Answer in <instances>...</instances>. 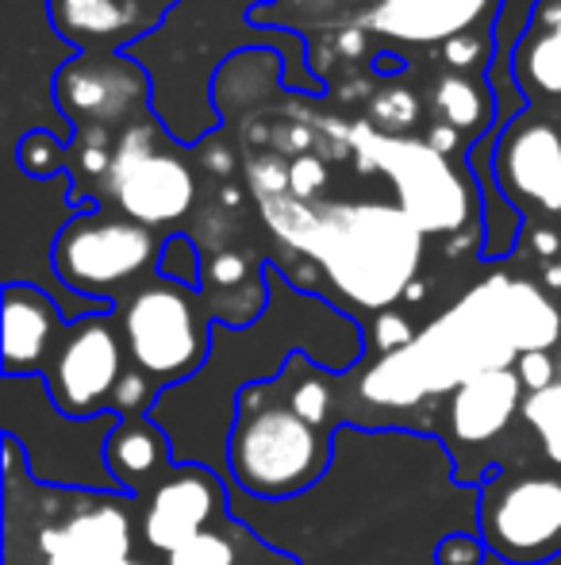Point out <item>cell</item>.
Segmentation results:
<instances>
[{
	"instance_id": "cell-1",
	"label": "cell",
	"mask_w": 561,
	"mask_h": 565,
	"mask_svg": "<svg viewBox=\"0 0 561 565\" xmlns=\"http://www.w3.org/2000/svg\"><path fill=\"white\" fill-rule=\"evenodd\" d=\"M508 281L496 274L442 312L416 342L381 354L362 377V396L377 408H416L427 396H450L488 370H516L519 347L508 320Z\"/></svg>"
},
{
	"instance_id": "cell-2",
	"label": "cell",
	"mask_w": 561,
	"mask_h": 565,
	"mask_svg": "<svg viewBox=\"0 0 561 565\" xmlns=\"http://www.w3.org/2000/svg\"><path fill=\"white\" fill-rule=\"evenodd\" d=\"M423 238L400 204H320L308 258L354 308L381 316L420 281Z\"/></svg>"
},
{
	"instance_id": "cell-3",
	"label": "cell",
	"mask_w": 561,
	"mask_h": 565,
	"mask_svg": "<svg viewBox=\"0 0 561 565\" xmlns=\"http://www.w3.org/2000/svg\"><path fill=\"white\" fill-rule=\"evenodd\" d=\"M331 431L292 408L281 377L239 393L224 450L235 489L270 504L300 497L331 469Z\"/></svg>"
},
{
	"instance_id": "cell-4",
	"label": "cell",
	"mask_w": 561,
	"mask_h": 565,
	"mask_svg": "<svg viewBox=\"0 0 561 565\" xmlns=\"http://www.w3.org/2000/svg\"><path fill=\"white\" fill-rule=\"evenodd\" d=\"M123 347L136 370L147 373L158 388L188 385L212 358V316L204 292L173 285L165 277L139 285L120 305Z\"/></svg>"
},
{
	"instance_id": "cell-5",
	"label": "cell",
	"mask_w": 561,
	"mask_h": 565,
	"mask_svg": "<svg viewBox=\"0 0 561 565\" xmlns=\"http://www.w3.org/2000/svg\"><path fill=\"white\" fill-rule=\"evenodd\" d=\"M346 147L358 154L362 170L389 173L397 189L400 212L423 235H454L473 216V185L446 154L431 142L408 135H385L369 124H354L346 131Z\"/></svg>"
},
{
	"instance_id": "cell-6",
	"label": "cell",
	"mask_w": 561,
	"mask_h": 565,
	"mask_svg": "<svg viewBox=\"0 0 561 565\" xmlns=\"http://www.w3.org/2000/svg\"><path fill=\"white\" fill-rule=\"evenodd\" d=\"M162 258V243L154 231L128 216L108 212H77L58 231L51 250V269L74 297L112 305L116 292L136 285Z\"/></svg>"
},
{
	"instance_id": "cell-7",
	"label": "cell",
	"mask_w": 561,
	"mask_h": 565,
	"mask_svg": "<svg viewBox=\"0 0 561 565\" xmlns=\"http://www.w3.org/2000/svg\"><path fill=\"white\" fill-rule=\"evenodd\" d=\"M477 535L504 565L561 558V473L496 469L477 489Z\"/></svg>"
},
{
	"instance_id": "cell-8",
	"label": "cell",
	"mask_w": 561,
	"mask_h": 565,
	"mask_svg": "<svg viewBox=\"0 0 561 565\" xmlns=\"http://www.w3.org/2000/svg\"><path fill=\"white\" fill-rule=\"evenodd\" d=\"M108 201L120 216L142 227L177 224L196 204V178L173 147L158 142V124L150 116L136 119L116 135L112 166L105 173Z\"/></svg>"
},
{
	"instance_id": "cell-9",
	"label": "cell",
	"mask_w": 561,
	"mask_h": 565,
	"mask_svg": "<svg viewBox=\"0 0 561 565\" xmlns=\"http://www.w3.org/2000/svg\"><path fill=\"white\" fill-rule=\"evenodd\" d=\"M123 354L128 347H123L120 320H112V312L82 316L69 323L43 370L54 408L69 419L105 416L116 385L128 373Z\"/></svg>"
},
{
	"instance_id": "cell-10",
	"label": "cell",
	"mask_w": 561,
	"mask_h": 565,
	"mask_svg": "<svg viewBox=\"0 0 561 565\" xmlns=\"http://www.w3.org/2000/svg\"><path fill=\"white\" fill-rule=\"evenodd\" d=\"M128 492L66 489L62 508L39 527L35 554L43 565H142L131 558Z\"/></svg>"
},
{
	"instance_id": "cell-11",
	"label": "cell",
	"mask_w": 561,
	"mask_h": 565,
	"mask_svg": "<svg viewBox=\"0 0 561 565\" xmlns=\"http://www.w3.org/2000/svg\"><path fill=\"white\" fill-rule=\"evenodd\" d=\"M54 100L77 131H108L142 119L150 82L139 58L128 54H74L54 77Z\"/></svg>"
},
{
	"instance_id": "cell-12",
	"label": "cell",
	"mask_w": 561,
	"mask_h": 565,
	"mask_svg": "<svg viewBox=\"0 0 561 565\" xmlns=\"http://www.w3.org/2000/svg\"><path fill=\"white\" fill-rule=\"evenodd\" d=\"M227 508L224 477L204 461H177L154 489L142 497V543L170 558L196 535L212 531V520Z\"/></svg>"
},
{
	"instance_id": "cell-13",
	"label": "cell",
	"mask_w": 561,
	"mask_h": 565,
	"mask_svg": "<svg viewBox=\"0 0 561 565\" xmlns=\"http://www.w3.org/2000/svg\"><path fill=\"white\" fill-rule=\"evenodd\" d=\"M527 388L516 370H488L457 385L442 401V439L450 450H485L524 416Z\"/></svg>"
},
{
	"instance_id": "cell-14",
	"label": "cell",
	"mask_w": 561,
	"mask_h": 565,
	"mask_svg": "<svg viewBox=\"0 0 561 565\" xmlns=\"http://www.w3.org/2000/svg\"><path fill=\"white\" fill-rule=\"evenodd\" d=\"M496 185L511 204L561 212V131L547 119H516L496 150Z\"/></svg>"
},
{
	"instance_id": "cell-15",
	"label": "cell",
	"mask_w": 561,
	"mask_h": 565,
	"mask_svg": "<svg viewBox=\"0 0 561 565\" xmlns=\"http://www.w3.org/2000/svg\"><path fill=\"white\" fill-rule=\"evenodd\" d=\"M177 0H51V20L82 54H120L147 43Z\"/></svg>"
},
{
	"instance_id": "cell-16",
	"label": "cell",
	"mask_w": 561,
	"mask_h": 565,
	"mask_svg": "<svg viewBox=\"0 0 561 565\" xmlns=\"http://www.w3.org/2000/svg\"><path fill=\"white\" fill-rule=\"evenodd\" d=\"M66 312L46 289L31 281L4 285V377H43L62 331Z\"/></svg>"
},
{
	"instance_id": "cell-17",
	"label": "cell",
	"mask_w": 561,
	"mask_h": 565,
	"mask_svg": "<svg viewBox=\"0 0 561 565\" xmlns=\"http://www.w3.org/2000/svg\"><path fill=\"white\" fill-rule=\"evenodd\" d=\"M496 4L500 0H381L366 15V28L408 46L450 43L485 23Z\"/></svg>"
},
{
	"instance_id": "cell-18",
	"label": "cell",
	"mask_w": 561,
	"mask_h": 565,
	"mask_svg": "<svg viewBox=\"0 0 561 565\" xmlns=\"http://www.w3.org/2000/svg\"><path fill=\"white\" fill-rule=\"evenodd\" d=\"M105 461L108 473L116 477V489L128 492V497H147L173 466H177V454H173V439L158 419H120L112 427L105 443Z\"/></svg>"
},
{
	"instance_id": "cell-19",
	"label": "cell",
	"mask_w": 561,
	"mask_h": 565,
	"mask_svg": "<svg viewBox=\"0 0 561 565\" xmlns=\"http://www.w3.org/2000/svg\"><path fill=\"white\" fill-rule=\"evenodd\" d=\"M281 58L273 51H239L219 66L212 82V105L224 116H255V108L278 89Z\"/></svg>"
},
{
	"instance_id": "cell-20",
	"label": "cell",
	"mask_w": 561,
	"mask_h": 565,
	"mask_svg": "<svg viewBox=\"0 0 561 565\" xmlns=\"http://www.w3.org/2000/svg\"><path fill=\"white\" fill-rule=\"evenodd\" d=\"M516 74L535 93L561 97V0H539L531 35L516 46Z\"/></svg>"
},
{
	"instance_id": "cell-21",
	"label": "cell",
	"mask_w": 561,
	"mask_h": 565,
	"mask_svg": "<svg viewBox=\"0 0 561 565\" xmlns=\"http://www.w3.org/2000/svg\"><path fill=\"white\" fill-rule=\"evenodd\" d=\"M508 320L519 354L550 350L561 339V312L535 281H519V277L508 281Z\"/></svg>"
},
{
	"instance_id": "cell-22",
	"label": "cell",
	"mask_w": 561,
	"mask_h": 565,
	"mask_svg": "<svg viewBox=\"0 0 561 565\" xmlns=\"http://www.w3.org/2000/svg\"><path fill=\"white\" fill-rule=\"evenodd\" d=\"M331 377H335V373L315 365L308 354H292L281 373V385H284L289 404L304 419H312L315 427H327L331 412H335V381Z\"/></svg>"
},
{
	"instance_id": "cell-23",
	"label": "cell",
	"mask_w": 561,
	"mask_h": 565,
	"mask_svg": "<svg viewBox=\"0 0 561 565\" xmlns=\"http://www.w3.org/2000/svg\"><path fill=\"white\" fill-rule=\"evenodd\" d=\"M488 108H493V97L485 93V85L473 82L465 74H446L434 85V113H439L442 124L457 127V131H477L485 127Z\"/></svg>"
},
{
	"instance_id": "cell-24",
	"label": "cell",
	"mask_w": 561,
	"mask_h": 565,
	"mask_svg": "<svg viewBox=\"0 0 561 565\" xmlns=\"http://www.w3.org/2000/svg\"><path fill=\"white\" fill-rule=\"evenodd\" d=\"M524 424L535 431L550 466L561 469V377L542 388V393H527Z\"/></svg>"
},
{
	"instance_id": "cell-25",
	"label": "cell",
	"mask_w": 561,
	"mask_h": 565,
	"mask_svg": "<svg viewBox=\"0 0 561 565\" xmlns=\"http://www.w3.org/2000/svg\"><path fill=\"white\" fill-rule=\"evenodd\" d=\"M369 119H374L377 131L385 135H400L404 127H412L420 119V97H416L412 85L392 82L369 97Z\"/></svg>"
},
{
	"instance_id": "cell-26",
	"label": "cell",
	"mask_w": 561,
	"mask_h": 565,
	"mask_svg": "<svg viewBox=\"0 0 561 565\" xmlns=\"http://www.w3.org/2000/svg\"><path fill=\"white\" fill-rule=\"evenodd\" d=\"M266 269L258 274L255 262L247 258L242 250H216L204 258V297H224V292H235V289H247V285L262 281Z\"/></svg>"
},
{
	"instance_id": "cell-27",
	"label": "cell",
	"mask_w": 561,
	"mask_h": 565,
	"mask_svg": "<svg viewBox=\"0 0 561 565\" xmlns=\"http://www.w3.org/2000/svg\"><path fill=\"white\" fill-rule=\"evenodd\" d=\"M158 277L185 289H204V254L193 235H170L162 243V258H158Z\"/></svg>"
},
{
	"instance_id": "cell-28",
	"label": "cell",
	"mask_w": 561,
	"mask_h": 565,
	"mask_svg": "<svg viewBox=\"0 0 561 565\" xmlns=\"http://www.w3.org/2000/svg\"><path fill=\"white\" fill-rule=\"evenodd\" d=\"M158 396H162V388H158L147 373L131 365V370L120 377V385H116L108 412H116L120 419H142V416H150V412H154Z\"/></svg>"
},
{
	"instance_id": "cell-29",
	"label": "cell",
	"mask_w": 561,
	"mask_h": 565,
	"mask_svg": "<svg viewBox=\"0 0 561 565\" xmlns=\"http://www.w3.org/2000/svg\"><path fill=\"white\" fill-rule=\"evenodd\" d=\"M165 565H239V551H235V543L224 531H204L193 543L173 551Z\"/></svg>"
},
{
	"instance_id": "cell-30",
	"label": "cell",
	"mask_w": 561,
	"mask_h": 565,
	"mask_svg": "<svg viewBox=\"0 0 561 565\" xmlns=\"http://www.w3.org/2000/svg\"><path fill=\"white\" fill-rule=\"evenodd\" d=\"M247 185H250V193H255V201L289 193V166L281 162L278 150H266V154L250 158L247 162Z\"/></svg>"
},
{
	"instance_id": "cell-31",
	"label": "cell",
	"mask_w": 561,
	"mask_h": 565,
	"mask_svg": "<svg viewBox=\"0 0 561 565\" xmlns=\"http://www.w3.org/2000/svg\"><path fill=\"white\" fill-rule=\"evenodd\" d=\"M62 162H66V150H62V139H54V135L35 131L20 142V166L31 178H54Z\"/></svg>"
},
{
	"instance_id": "cell-32",
	"label": "cell",
	"mask_w": 561,
	"mask_h": 565,
	"mask_svg": "<svg viewBox=\"0 0 561 565\" xmlns=\"http://www.w3.org/2000/svg\"><path fill=\"white\" fill-rule=\"evenodd\" d=\"M488 558L493 551L477 531H454V535H442L434 546V565H485Z\"/></svg>"
},
{
	"instance_id": "cell-33",
	"label": "cell",
	"mask_w": 561,
	"mask_h": 565,
	"mask_svg": "<svg viewBox=\"0 0 561 565\" xmlns=\"http://www.w3.org/2000/svg\"><path fill=\"white\" fill-rule=\"evenodd\" d=\"M327 166H323L320 154H300L289 162V193L296 196V201H308L315 204V196L327 189Z\"/></svg>"
},
{
	"instance_id": "cell-34",
	"label": "cell",
	"mask_w": 561,
	"mask_h": 565,
	"mask_svg": "<svg viewBox=\"0 0 561 565\" xmlns=\"http://www.w3.org/2000/svg\"><path fill=\"white\" fill-rule=\"evenodd\" d=\"M420 331H412V323H408V316L400 312H381L374 320V331H369V342L377 347V354H397V350H404L408 342H416Z\"/></svg>"
},
{
	"instance_id": "cell-35",
	"label": "cell",
	"mask_w": 561,
	"mask_h": 565,
	"mask_svg": "<svg viewBox=\"0 0 561 565\" xmlns=\"http://www.w3.org/2000/svg\"><path fill=\"white\" fill-rule=\"evenodd\" d=\"M516 373L524 381L527 393H542L547 385L558 381V358L550 350H531V354H519Z\"/></svg>"
},
{
	"instance_id": "cell-36",
	"label": "cell",
	"mask_w": 561,
	"mask_h": 565,
	"mask_svg": "<svg viewBox=\"0 0 561 565\" xmlns=\"http://www.w3.org/2000/svg\"><path fill=\"white\" fill-rule=\"evenodd\" d=\"M442 58H446L450 70H457V74H465V70L481 66V58H485V39L481 35H457L450 39V43H442Z\"/></svg>"
},
{
	"instance_id": "cell-37",
	"label": "cell",
	"mask_w": 561,
	"mask_h": 565,
	"mask_svg": "<svg viewBox=\"0 0 561 565\" xmlns=\"http://www.w3.org/2000/svg\"><path fill=\"white\" fill-rule=\"evenodd\" d=\"M201 162H204V170H208V173H216V178L227 181L235 173V166H239V158H235L231 142H224V139H204L201 142Z\"/></svg>"
},
{
	"instance_id": "cell-38",
	"label": "cell",
	"mask_w": 561,
	"mask_h": 565,
	"mask_svg": "<svg viewBox=\"0 0 561 565\" xmlns=\"http://www.w3.org/2000/svg\"><path fill=\"white\" fill-rule=\"evenodd\" d=\"M427 142H431L434 150H439V154H454L457 147H462V131H457V127H450V124H431V131H427Z\"/></svg>"
},
{
	"instance_id": "cell-39",
	"label": "cell",
	"mask_w": 561,
	"mask_h": 565,
	"mask_svg": "<svg viewBox=\"0 0 561 565\" xmlns=\"http://www.w3.org/2000/svg\"><path fill=\"white\" fill-rule=\"evenodd\" d=\"M561 238L554 235V231H535V250L542 254V258H550V254H558Z\"/></svg>"
},
{
	"instance_id": "cell-40",
	"label": "cell",
	"mask_w": 561,
	"mask_h": 565,
	"mask_svg": "<svg viewBox=\"0 0 561 565\" xmlns=\"http://www.w3.org/2000/svg\"><path fill=\"white\" fill-rule=\"evenodd\" d=\"M239 565H300V562L289 558V554H262V558H250V562H239Z\"/></svg>"
},
{
	"instance_id": "cell-41",
	"label": "cell",
	"mask_w": 561,
	"mask_h": 565,
	"mask_svg": "<svg viewBox=\"0 0 561 565\" xmlns=\"http://www.w3.org/2000/svg\"><path fill=\"white\" fill-rule=\"evenodd\" d=\"M542 285H547V289H558L561 292V258L547 266V274H542Z\"/></svg>"
},
{
	"instance_id": "cell-42",
	"label": "cell",
	"mask_w": 561,
	"mask_h": 565,
	"mask_svg": "<svg viewBox=\"0 0 561 565\" xmlns=\"http://www.w3.org/2000/svg\"><path fill=\"white\" fill-rule=\"evenodd\" d=\"M558 370H561V358H558Z\"/></svg>"
}]
</instances>
